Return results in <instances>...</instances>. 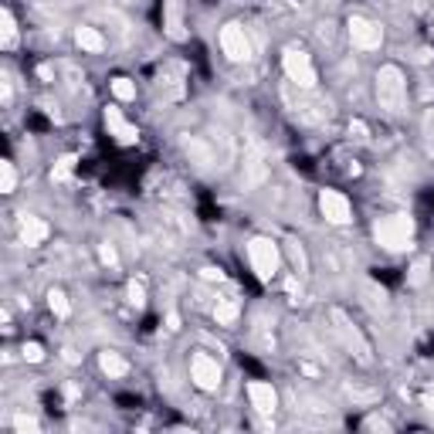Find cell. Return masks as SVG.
I'll return each instance as SVG.
<instances>
[{
  "label": "cell",
  "instance_id": "ac0fdd59",
  "mask_svg": "<svg viewBox=\"0 0 434 434\" xmlns=\"http://www.w3.org/2000/svg\"><path fill=\"white\" fill-rule=\"evenodd\" d=\"M112 95H116L119 102H132V98H136V82H132V78H125V75L112 78Z\"/></svg>",
  "mask_w": 434,
  "mask_h": 434
},
{
  "label": "cell",
  "instance_id": "d6a6232c",
  "mask_svg": "<svg viewBox=\"0 0 434 434\" xmlns=\"http://www.w3.org/2000/svg\"><path fill=\"white\" fill-rule=\"evenodd\" d=\"M37 75H41L44 82H51V68H48V64H41V68H37Z\"/></svg>",
  "mask_w": 434,
  "mask_h": 434
},
{
  "label": "cell",
  "instance_id": "ba28073f",
  "mask_svg": "<svg viewBox=\"0 0 434 434\" xmlns=\"http://www.w3.org/2000/svg\"><path fill=\"white\" fill-rule=\"evenodd\" d=\"M346 28H349V41H353L360 51H376V48L383 44V28L367 21V17H349Z\"/></svg>",
  "mask_w": 434,
  "mask_h": 434
},
{
  "label": "cell",
  "instance_id": "836d02e7",
  "mask_svg": "<svg viewBox=\"0 0 434 434\" xmlns=\"http://www.w3.org/2000/svg\"><path fill=\"white\" fill-rule=\"evenodd\" d=\"M10 95H14V89H10V82L3 78V102H10Z\"/></svg>",
  "mask_w": 434,
  "mask_h": 434
},
{
  "label": "cell",
  "instance_id": "4dcf8cb0",
  "mask_svg": "<svg viewBox=\"0 0 434 434\" xmlns=\"http://www.w3.org/2000/svg\"><path fill=\"white\" fill-rule=\"evenodd\" d=\"M64 363H71V367H75V363H82V356H78L75 349H64Z\"/></svg>",
  "mask_w": 434,
  "mask_h": 434
},
{
  "label": "cell",
  "instance_id": "277c9868",
  "mask_svg": "<svg viewBox=\"0 0 434 434\" xmlns=\"http://www.w3.org/2000/svg\"><path fill=\"white\" fill-rule=\"evenodd\" d=\"M329 322H333V333L340 336L342 346H346V349H349V353L363 363V367H367V363L373 360V356H370V342L363 340V333L353 326V319H349L342 309H333V312H329Z\"/></svg>",
  "mask_w": 434,
  "mask_h": 434
},
{
  "label": "cell",
  "instance_id": "6da1fadb",
  "mask_svg": "<svg viewBox=\"0 0 434 434\" xmlns=\"http://www.w3.org/2000/svg\"><path fill=\"white\" fill-rule=\"evenodd\" d=\"M373 92H376V102H380L383 112H390V116L403 112V105H407V78H403V71L397 64H383L376 71Z\"/></svg>",
  "mask_w": 434,
  "mask_h": 434
},
{
  "label": "cell",
  "instance_id": "7402d4cb",
  "mask_svg": "<svg viewBox=\"0 0 434 434\" xmlns=\"http://www.w3.org/2000/svg\"><path fill=\"white\" fill-rule=\"evenodd\" d=\"M71 170H75V156H62V159L55 163V170H51V180H55V184H62V180L71 177Z\"/></svg>",
  "mask_w": 434,
  "mask_h": 434
},
{
  "label": "cell",
  "instance_id": "f1b7e54d",
  "mask_svg": "<svg viewBox=\"0 0 434 434\" xmlns=\"http://www.w3.org/2000/svg\"><path fill=\"white\" fill-rule=\"evenodd\" d=\"M349 132H353L356 139H367V125L360 123V119H353V123H349Z\"/></svg>",
  "mask_w": 434,
  "mask_h": 434
},
{
  "label": "cell",
  "instance_id": "7c38bea8",
  "mask_svg": "<svg viewBox=\"0 0 434 434\" xmlns=\"http://www.w3.org/2000/svg\"><path fill=\"white\" fill-rule=\"evenodd\" d=\"M48 234H51L48 220H41V217H34V214L21 217V245L37 248V245H44V241H48Z\"/></svg>",
  "mask_w": 434,
  "mask_h": 434
},
{
  "label": "cell",
  "instance_id": "4316f807",
  "mask_svg": "<svg viewBox=\"0 0 434 434\" xmlns=\"http://www.w3.org/2000/svg\"><path fill=\"white\" fill-rule=\"evenodd\" d=\"M363 431H394V424H390V421H383V417H367V421H363Z\"/></svg>",
  "mask_w": 434,
  "mask_h": 434
},
{
  "label": "cell",
  "instance_id": "4fadbf2b",
  "mask_svg": "<svg viewBox=\"0 0 434 434\" xmlns=\"http://www.w3.org/2000/svg\"><path fill=\"white\" fill-rule=\"evenodd\" d=\"M163 28H166V37L170 41H184V14H180V0H166L163 3Z\"/></svg>",
  "mask_w": 434,
  "mask_h": 434
},
{
  "label": "cell",
  "instance_id": "30bf717a",
  "mask_svg": "<svg viewBox=\"0 0 434 434\" xmlns=\"http://www.w3.org/2000/svg\"><path fill=\"white\" fill-rule=\"evenodd\" d=\"M248 401L261 417H272V414L279 410V394H275V387H272V383H261V380L248 383Z\"/></svg>",
  "mask_w": 434,
  "mask_h": 434
},
{
  "label": "cell",
  "instance_id": "d6986e66",
  "mask_svg": "<svg viewBox=\"0 0 434 434\" xmlns=\"http://www.w3.org/2000/svg\"><path fill=\"white\" fill-rule=\"evenodd\" d=\"M17 186V170L10 159H0V193H14Z\"/></svg>",
  "mask_w": 434,
  "mask_h": 434
},
{
  "label": "cell",
  "instance_id": "83f0119b",
  "mask_svg": "<svg viewBox=\"0 0 434 434\" xmlns=\"http://www.w3.org/2000/svg\"><path fill=\"white\" fill-rule=\"evenodd\" d=\"M428 279V261H414V268H410V285H424Z\"/></svg>",
  "mask_w": 434,
  "mask_h": 434
},
{
  "label": "cell",
  "instance_id": "8992f818",
  "mask_svg": "<svg viewBox=\"0 0 434 434\" xmlns=\"http://www.w3.org/2000/svg\"><path fill=\"white\" fill-rule=\"evenodd\" d=\"M190 380H193L197 390H204V394H217V387H220V367H217L214 356H207V353H193V360H190Z\"/></svg>",
  "mask_w": 434,
  "mask_h": 434
},
{
  "label": "cell",
  "instance_id": "e0dca14e",
  "mask_svg": "<svg viewBox=\"0 0 434 434\" xmlns=\"http://www.w3.org/2000/svg\"><path fill=\"white\" fill-rule=\"evenodd\" d=\"M238 302L234 299H220L214 306V319H217V326H234L238 322Z\"/></svg>",
  "mask_w": 434,
  "mask_h": 434
},
{
  "label": "cell",
  "instance_id": "5bb4252c",
  "mask_svg": "<svg viewBox=\"0 0 434 434\" xmlns=\"http://www.w3.org/2000/svg\"><path fill=\"white\" fill-rule=\"evenodd\" d=\"M98 367H102L105 376H112V380H119V376L129 373V363H125L116 349H102V353H98Z\"/></svg>",
  "mask_w": 434,
  "mask_h": 434
},
{
  "label": "cell",
  "instance_id": "7a4b0ae2",
  "mask_svg": "<svg viewBox=\"0 0 434 434\" xmlns=\"http://www.w3.org/2000/svg\"><path fill=\"white\" fill-rule=\"evenodd\" d=\"M373 238H376L380 248H387V251H407L410 241H414V217H407V214L380 217L373 224Z\"/></svg>",
  "mask_w": 434,
  "mask_h": 434
},
{
  "label": "cell",
  "instance_id": "5b68a950",
  "mask_svg": "<svg viewBox=\"0 0 434 434\" xmlns=\"http://www.w3.org/2000/svg\"><path fill=\"white\" fill-rule=\"evenodd\" d=\"M281 68L288 75V82H295L299 89H312L315 85V68H312V58L302 51V48H285L281 51Z\"/></svg>",
  "mask_w": 434,
  "mask_h": 434
},
{
  "label": "cell",
  "instance_id": "52a82bcc",
  "mask_svg": "<svg viewBox=\"0 0 434 434\" xmlns=\"http://www.w3.org/2000/svg\"><path fill=\"white\" fill-rule=\"evenodd\" d=\"M220 51H224L231 62H248L251 58V41L241 24H224V28H220Z\"/></svg>",
  "mask_w": 434,
  "mask_h": 434
},
{
  "label": "cell",
  "instance_id": "e575fe53",
  "mask_svg": "<svg viewBox=\"0 0 434 434\" xmlns=\"http://www.w3.org/2000/svg\"><path fill=\"white\" fill-rule=\"evenodd\" d=\"M428 125H431V129H434V112H431V116H428Z\"/></svg>",
  "mask_w": 434,
  "mask_h": 434
},
{
  "label": "cell",
  "instance_id": "8fae6325",
  "mask_svg": "<svg viewBox=\"0 0 434 434\" xmlns=\"http://www.w3.org/2000/svg\"><path fill=\"white\" fill-rule=\"evenodd\" d=\"M105 129H109V136H116V143H123V146H132V143L139 139V129L132 123H125L123 112H119L116 105L105 109Z\"/></svg>",
  "mask_w": 434,
  "mask_h": 434
},
{
  "label": "cell",
  "instance_id": "2e32d148",
  "mask_svg": "<svg viewBox=\"0 0 434 434\" xmlns=\"http://www.w3.org/2000/svg\"><path fill=\"white\" fill-rule=\"evenodd\" d=\"M0 48H17V21H14V14L3 7L0 10Z\"/></svg>",
  "mask_w": 434,
  "mask_h": 434
},
{
  "label": "cell",
  "instance_id": "9a60e30c",
  "mask_svg": "<svg viewBox=\"0 0 434 434\" xmlns=\"http://www.w3.org/2000/svg\"><path fill=\"white\" fill-rule=\"evenodd\" d=\"M75 44H78L82 51H92V55H98V51L105 48V37L95 31V28H85V24H82V28H75Z\"/></svg>",
  "mask_w": 434,
  "mask_h": 434
},
{
  "label": "cell",
  "instance_id": "f546056e",
  "mask_svg": "<svg viewBox=\"0 0 434 434\" xmlns=\"http://www.w3.org/2000/svg\"><path fill=\"white\" fill-rule=\"evenodd\" d=\"M424 407H428V414L434 417V387L431 390H424Z\"/></svg>",
  "mask_w": 434,
  "mask_h": 434
},
{
  "label": "cell",
  "instance_id": "ffe728a7",
  "mask_svg": "<svg viewBox=\"0 0 434 434\" xmlns=\"http://www.w3.org/2000/svg\"><path fill=\"white\" fill-rule=\"evenodd\" d=\"M48 306H51V312H55L58 319H64V315L71 312V306H68V295H64L62 288H51V292H48Z\"/></svg>",
  "mask_w": 434,
  "mask_h": 434
},
{
  "label": "cell",
  "instance_id": "603a6c76",
  "mask_svg": "<svg viewBox=\"0 0 434 434\" xmlns=\"http://www.w3.org/2000/svg\"><path fill=\"white\" fill-rule=\"evenodd\" d=\"M125 295H129V306H136V309H143V306H146V288H143L139 281H129Z\"/></svg>",
  "mask_w": 434,
  "mask_h": 434
},
{
  "label": "cell",
  "instance_id": "d4e9b609",
  "mask_svg": "<svg viewBox=\"0 0 434 434\" xmlns=\"http://www.w3.org/2000/svg\"><path fill=\"white\" fill-rule=\"evenodd\" d=\"M98 258H102V265H109V268H119V254H116V245H98Z\"/></svg>",
  "mask_w": 434,
  "mask_h": 434
},
{
  "label": "cell",
  "instance_id": "9c48e42d",
  "mask_svg": "<svg viewBox=\"0 0 434 434\" xmlns=\"http://www.w3.org/2000/svg\"><path fill=\"white\" fill-rule=\"evenodd\" d=\"M319 211H322V217L329 224H340V227L353 220V204L346 200V193H340V190H322L319 193Z\"/></svg>",
  "mask_w": 434,
  "mask_h": 434
},
{
  "label": "cell",
  "instance_id": "3957f363",
  "mask_svg": "<svg viewBox=\"0 0 434 434\" xmlns=\"http://www.w3.org/2000/svg\"><path fill=\"white\" fill-rule=\"evenodd\" d=\"M248 261L254 268L258 281H272L279 275V265H281V251L272 238H251L248 241Z\"/></svg>",
  "mask_w": 434,
  "mask_h": 434
},
{
  "label": "cell",
  "instance_id": "484cf974",
  "mask_svg": "<svg viewBox=\"0 0 434 434\" xmlns=\"http://www.w3.org/2000/svg\"><path fill=\"white\" fill-rule=\"evenodd\" d=\"M21 353H24L28 363H41V360H44V346H41V342H24Z\"/></svg>",
  "mask_w": 434,
  "mask_h": 434
},
{
  "label": "cell",
  "instance_id": "cb8c5ba5",
  "mask_svg": "<svg viewBox=\"0 0 434 434\" xmlns=\"http://www.w3.org/2000/svg\"><path fill=\"white\" fill-rule=\"evenodd\" d=\"M14 431L17 434H37L41 431V424H37L34 417H28V414H17V417H14Z\"/></svg>",
  "mask_w": 434,
  "mask_h": 434
},
{
  "label": "cell",
  "instance_id": "1f68e13d",
  "mask_svg": "<svg viewBox=\"0 0 434 434\" xmlns=\"http://www.w3.org/2000/svg\"><path fill=\"white\" fill-rule=\"evenodd\" d=\"M204 279H207V281H220V279H224V275H220V272H217V268H204Z\"/></svg>",
  "mask_w": 434,
  "mask_h": 434
},
{
  "label": "cell",
  "instance_id": "44dd1931",
  "mask_svg": "<svg viewBox=\"0 0 434 434\" xmlns=\"http://www.w3.org/2000/svg\"><path fill=\"white\" fill-rule=\"evenodd\" d=\"M285 248H288V258H292L295 272H309V258H306V248H302L299 241H288Z\"/></svg>",
  "mask_w": 434,
  "mask_h": 434
}]
</instances>
